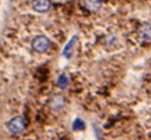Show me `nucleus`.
I'll return each mask as SVG.
<instances>
[{
  "label": "nucleus",
  "mask_w": 151,
  "mask_h": 140,
  "mask_svg": "<svg viewBox=\"0 0 151 140\" xmlns=\"http://www.w3.org/2000/svg\"><path fill=\"white\" fill-rule=\"evenodd\" d=\"M50 46V41L48 39V37L45 36H42V34H38L36 36L32 42H31V48L33 51L38 52V54H42V52H45Z\"/></svg>",
  "instance_id": "1"
},
{
  "label": "nucleus",
  "mask_w": 151,
  "mask_h": 140,
  "mask_svg": "<svg viewBox=\"0 0 151 140\" xmlns=\"http://www.w3.org/2000/svg\"><path fill=\"white\" fill-rule=\"evenodd\" d=\"M25 126H26V121L23 116H14L6 122V127H7L9 132L12 134L23 132Z\"/></svg>",
  "instance_id": "2"
},
{
  "label": "nucleus",
  "mask_w": 151,
  "mask_h": 140,
  "mask_svg": "<svg viewBox=\"0 0 151 140\" xmlns=\"http://www.w3.org/2000/svg\"><path fill=\"white\" fill-rule=\"evenodd\" d=\"M31 6L36 12L44 13V12H48L50 10L51 0H32Z\"/></svg>",
  "instance_id": "3"
},
{
  "label": "nucleus",
  "mask_w": 151,
  "mask_h": 140,
  "mask_svg": "<svg viewBox=\"0 0 151 140\" xmlns=\"http://www.w3.org/2000/svg\"><path fill=\"white\" fill-rule=\"evenodd\" d=\"M76 42H78V36L75 34V36H73V37L69 39V42L65 44V46H64V49L62 50L61 55H62L63 57H65V58H70L71 52H73V50H74V46H75V44H76Z\"/></svg>",
  "instance_id": "4"
},
{
  "label": "nucleus",
  "mask_w": 151,
  "mask_h": 140,
  "mask_svg": "<svg viewBox=\"0 0 151 140\" xmlns=\"http://www.w3.org/2000/svg\"><path fill=\"white\" fill-rule=\"evenodd\" d=\"M82 5H83L88 11L95 12V11H98V10L101 7L102 0H82Z\"/></svg>",
  "instance_id": "5"
},
{
  "label": "nucleus",
  "mask_w": 151,
  "mask_h": 140,
  "mask_svg": "<svg viewBox=\"0 0 151 140\" xmlns=\"http://www.w3.org/2000/svg\"><path fill=\"white\" fill-rule=\"evenodd\" d=\"M63 104H64V99H63L62 95H55L50 100V107L55 111L61 109L63 107Z\"/></svg>",
  "instance_id": "6"
},
{
  "label": "nucleus",
  "mask_w": 151,
  "mask_h": 140,
  "mask_svg": "<svg viewBox=\"0 0 151 140\" xmlns=\"http://www.w3.org/2000/svg\"><path fill=\"white\" fill-rule=\"evenodd\" d=\"M139 36L143 41H149L150 39V24L149 23H143L142 27L139 29Z\"/></svg>",
  "instance_id": "7"
},
{
  "label": "nucleus",
  "mask_w": 151,
  "mask_h": 140,
  "mask_svg": "<svg viewBox=\"0 0 151 140\" xmlns=\"http://www.w3.org/2000/svg\"><path fill=\"white\" fill-rule=\"evenodd\" d=\"M68 83H69V79H68V76L64 74V73H62L58 77H57V81H56V84L61 88V89H64V88H67V86H68Z\"/></svg>",
  "instance_id": "8"
},
{
  "label": "nucleus",
  "mask_w": 151,
  "mask_h": 140,
  "mask_svg": "<svg viewBox=\"0 0 151 140\" xmlns=\"http://www.w3.org/2000/svg\"><path fill=\"white\" fill-rule=\"evenodd\" d=\"M71 128H73L74 131H83V129L86 128V124H85V121H83L82 119L76 118V119L74 120V122H73Z\"/></svg>",
  "instance_id": "9"
}]
</instances>
